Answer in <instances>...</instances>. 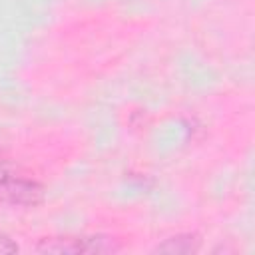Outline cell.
Listing matches in <instances>:
<instances>
[{"instance_id":"3","label":"cell","mask_w":255,"mask_h":255,"mask_svg":"<svg viewBox=\"0 0 255 255\" xmlns=\"http://www.w3.org/2000/svg\"><path fill=\"white\" fill-rule=\"evenodd\" d=\"M199 249V237L193 235V233H181V235H175V237H169L165 239L163 243H159L155 247V251L159 253H195Z\"/></svg>"},{"instance_id":"2","label":"cell","mask_w":255,"mask_h":255,"mask_svg":"<svg viewBox=\"0 0 255 255\" xmlns=\"http://www.w3.org/2000/svg\"><path fill=\"white\" fill-rule=\"evenodd\" d=\"M44 195H46V191L38 181L12 175L6 169L0 175V197L12 205L34 207L44 201Z\"/></svg>"},{"instance_id":"4","label":"cell","mask_w":255,"mask_h":255,"mask_svg":"<svg viewBox=\"0 0 255 255\" xmlns=\"http://www.w3.org/2000/svg\"><path fill=\"white\" fill-rule=\"evenodd\" d=\"M16 251H18V245L10 237H6L4 233H0V255L2 253H16Z\"/></svg>"},{"instance_id":"1","label":"cell","mask_w":255,"mask_h":255,"mask_svg":"<svg viewBox=\"0 0 255 255\" xmlns=\"http://www.w3.org/2000/svg\"><path fill=\"white\" fill-rule=\"evenodd\" d=\"M38 251L42 253H86V255H96V253H116L122 249L118 239L108 237V235H90V237H58V239H42L36 245Z\"/></svg>"}]
</instances>
